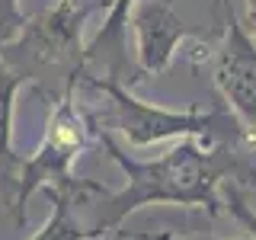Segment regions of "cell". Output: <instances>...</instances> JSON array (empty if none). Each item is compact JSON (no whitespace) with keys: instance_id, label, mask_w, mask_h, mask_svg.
I'll return each mask as SVG.
<instances>
[{"instance_id":"cell-1","label":"cell","mask_w":256,"mask_h":240,"mask_svg":"<svg viewBox=\"0 0 256 240\" xmlns=\"http://www.w3.org/2000/svg\"><path fill=\"white\" fill-rule=\"evenodd\" d=\"M102 148L125 176V186L118 192L109 189V196L102 198L100 221L106 234H116L128 214L144 205H186L218 214L221 182L240 170L234 144H218V141L182 138L154 160L128 157L109 134H102Z\"/></svg>"},{"instance_id":"cell-2","label":"cell","mask_w":256,"mask_h":240,"mask_svg":"<svg viewBox=\"0 0 256 240\" xmlns=\"http://www.w3.org/2000/svg\"><path fill=\"white\" fill-rule=\"evenodd\" d=\"M90 86H96L112 106L118 132L134 148H150L160 141H218V144H240L253 134L237 122L230 109H164L154 102L138 100L128 86H122L112 77H90Z\"/></svg>"},{"instance_id":"cell-3","label":"cell","mask_w":256,"mask_h":240,"mask_svg":"<svg viewBox=\"0 0 256 240\" xmlns=\"http://www.w3.org/2000/svg\"><path fill=\"white\" fill-rule=\"evenodd\" d=\"M93 10L96 4L58 0L54 6L26 20L20 36L0 48V54L26 80L48 70H64L68 84H77V77H84L86 68L84 26Z\"/></svg>"},{"instance_id":"cell-4","label":"cell","mask_w":256,"mask_h":240,"mask_svg":"<svg viewBox=\"0 0 256 240\" xmlns=\"http://www.w3.org/2000/svg\"><path fill=\"white\" fill-rule=\"evenodd\" d=\"M93 138V122L86 118V112L77 106L74 100V84H68L64 96L58 100V106L52 109L45 125V134L38 141L36 154L29 160H22V170H20V182H16L13 192V214L22 221V212H26V202L32 192L48 189V186H58L64 182L74 166V160L86 150V144Z\"/></svg>"},{"instance_id":"cell-5","label":"cell","mask_w":256,"mask_h":240,"mask_svg":"<svg viewBox=\"0 0 256 240\" xmlns=\"http://www.w3.org/2000/svg\"><path fill=\"white\" fill-rule=\"evenodd\" d=\"M221 22L224 36L214 48L212 77L228 109L256 141V38L240 22L230 0H221Z\"/></svg>"},{"instance_id":"cell-6","label":"cell","mask_w":256,"mask_h":240,"mask_svg":"<svg viewBox=\"0 0 256 240\" xmlns=\"http://www.w3.org/2000/svg\"><path fill=\"white\" fill-rule=\"evenodd\" d=\"M45 196L52 198V214L45 228L36 230L29 240H93L106 237V228L100 221L102 198L109 196L106 186L93 180L68 176L58 186H48Z\"/></svg>"},{"instance_id":"cell-7","label":"cell","mask_w":256,"mask_h":240,"mask_svg":"<svg viewBox=\"0 0 256 240\" xmlns=\"http://www.w3.org/2000/svg\"><path fill=\"white\" fill-rule=\"evenodd\" d=\"M128 22L134 32L138 68L144 74H164L189 36V26L182 22V16L166 0H138Z\"/></svg>"},{"instance_id":"cell-8","label":"cell","mask_w":256,"mask_h":240,"mask_svg":"<svg viewBox=\"0 0 256 240\" xmlns=\"http://www.w3.org/2000/svg\"><path fill=\"white\" fill-rule=\"evenodd\" d=\"M26 84V77L0 54V180H6L16 192L22 170V157L13 150V109H16V93Z\"/></svg>"},{"instance_id":"cell-9","label":"cell","mask_w":256,"mask_h":240,"mask_svg":"<svg viewBox=\"0 0 256 240\" xmlns=\"http://www.w3.org/2000/svg\"><path fill=\"white\" fill-rule=\"evenodd\" d=\"M134 4L138 0H109L106 4V20H102V29L96 32V38L86 45V61L109 58L112 68H118L122 48H125V26L132 20Z\"/></svg>"},{"instance_id":"cell-10","label":"cell","mask_w":256,"mask_h":240,"mask_svg":"<svg viewBox=\"0 0 256 240\" xmlns=\"http://www.w3.org/2000/svg\"><path fill=\"white\" fill-rule=\"evenodd\" d=\"M22 26H26V16L20 10V0H0V48L13 42Z\"/></svg>"},{"instance_id":"cell-11","label":"cell","mask_w":256,"mask_h":240,"mask_svg":"<svg viewBox=\"0 0 256 240\" xmlns=\"http://www.w3.org/2000/svg\"><path fill=\"white\" fill-rule=\"evenodd\" d=\"M122 237L128 240H214V237H173V234H125ZM237 240H253V237H237Z\"/></svg>"},{"instance_id":"cell-12","label":"cell","mask_w":256,"mask_h":240,"mask_svg":"<svg viewBox=\"0 0 256 240\" xmlns=\"http://www.w3.org/2000/svg\"><path fill=\"white\" fill-rule=\"evenodd\" d=\"M230 208H234V212L240 214V218H244V221H246V224H250V228L256 230V214L250 212V208H244V202H240L237 196H230Z\"/></svg>"},{"instance_id":"cell-13","label":"cell","mask_w":256,"mask_h":240,"mask_svg":"<svg viewBox=\"0 0 256 240\" xmlns=\"http://www.w3.org/2000/svg\"><path fill=\"white\" fill-rule=\"evenodd\" d=\"M244 4H246V29L256 38V0H244Z\"/></svg>"},{"instance_id":"cell-14","label":"cell","mask_w":256,"mask_h":240,"mask_svg":"<svg viewBox=\"0 0 256 240\" xmlns=\"http://www.w3.org/2000/svg\"><path fill=\"white\" fill-rule=\"evenodd\" d=\"M93 240H122V230H116V234H106V237H93Z\"/></svg>"}]
</instances>
